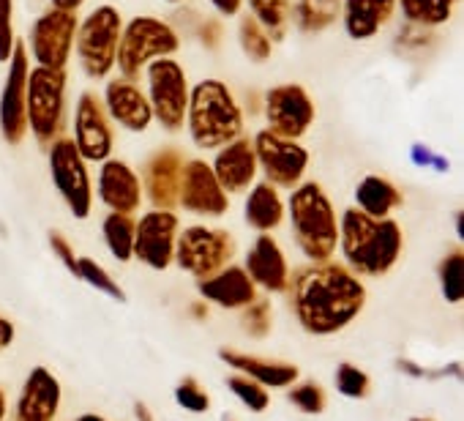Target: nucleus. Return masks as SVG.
<instances>
[{
  "label": "nucleus",
  "instance_id": "obj_1",
  "mask_svg": "<svg viewBox=\"0 0 464 421\" xmlns=\"http://www.w3.org/2000/svg\"><path fill=\"white\" fill-rule=\"evenodd\" d=\"M363 285L336 263H317L295 277V309L314 334L347 326L363 307Z\"/></svg>",
  "mask_w": 464,
  "mask_h": 421
},
{
  "label": "nucleus",
  "instance_id": "obj_2",
  "mask_svg": "<svg viewBox=\"0 0 464 421\" xmlns=\"http://www.w3.org/2000/svg\"><path fill=\"white\" fill-rule=\"evenodd\" d=\"M339 247L353 271L377 277L396 263L401 252V233L393 220H372L363 210L350 208L342 217Z\"/></svg>",
  "mask_w": 464,
  "mask_h": 421
},
{
  "label": "nucleus",
  "instance_id": "obj_3",
  "mask_svg": "<svg viewBox=\"0 0 464 421\" xmlns=\"http://www.w3.org/2000/svg\"><path fill=\"white\" fill-rule=\"evenodd\" d=\"M186 123L197 148H221L244 132V113L221 80H199L188 91Z\"/></svg>",
  "mask_w": 464,
  "mask_h": 421
},
{
  "label": "nucleus",
  "instance_id": "obj_4",
  "mask_svg": "<svg viewBox=\"0 0 464 421\" xmlns=\"http://www.w3.org/2000/svg\"><path fill=\"white\" fill-rule=\"evenodd\" d=\"M290 220L304 255L314 263H325L339 244V222L334 205L320 183H301L290 197Z\"/></svg>",
  "mask_w": 464,
  "mask_h": 421
},
{
  "label": "nucleus",
  "instance_id": "obj_5",
  "mask_svg": "<svg viewBox=\"0 0 464 421\" xmlns=\"http://www.w3.org/2000/svg\"><path fill=\"white\" fill-rule=\"evenodd\" d=\"M178 47H180V39L164 20L140 15L129 20L121 31L115 66L121 69L123 80H137L150 61L169 58L178 53Z\"/></svg>",
  "mask_w": 464,
  "mask_h": 421
},
{
  "label": "nucleus",
  "instance_id": "obj_6",
  "mask_svg": "<svg viewBox=\"0 0 464 421\" xmlns=\"http://www.w3.org/2000/svg\"><path fill=\"white\" fill-rule=\"evenodd\" d=\"M121 31L123 20L115 6H99L77 25L74 47L80 66L91 80H104L115 69Z\"/></svg>",
  "mask_w": 464,
  "mask_h": 421
},
{
  "label": "nucleus",
  "instance_id": "obj_7",
  "mask_svg": "<svg viewBox=\"0 0 464 421\" xmlns=\"http://www.w3.org/2000/svg\"><path fill=\"white\" fill-rule=\"evenodd\" d=\"M63 107H66V72L36 66L28 72L25 88V118L28 129L36 134L39 142L53 145L63 126Z\"/></svg>",
  "mask_w": 464,
  "mask_h": 421
},
{
  "label": "nucleus",
  "instance_id": "obj_8",
  "mask_svg": "<svg viewBox=\"0 0 464 421\" xmlns=\"http://www.w3.org/2000/svg\"><path fill=\"white\" fill-rule=\"evenodd\" d=\"M145 83H148V104L153 118L167 129L178 132L186 123V107H188V77L183 66L175 58H156L145 66Z\"/></svg>",
  "mask_w": 464,
  "mask_h": 421
},
{
  "label": "nucleus",
  "instance_id": "obj_9",
  "mask_svg": "<svg viewBox=\"0 0 464 421\" xmlns=\"http://www.w3.org/2000/svg\"><path fill=\"white\" fill-rule=\"evenodd\" d=\"M50 167H53V181L66 205L72 208V214L77 220H85L91 214L93 205V191H91V178L85 159L80 156L74 140L58 137L50 148Z\"/></svg>",
  "mask_w": 464,
  "mask_h": 421
},
{
  "label": "nucleus",
  "instance_id": "obj_10",
  "mask_svg": "<svg viewBox=\"0 0 464 421\" xmlns=\"http://www.w3.org/2000/svg\"><path fill=\"white\" fill-rule=\"evenodd\" d=\"M77 25H80L77 15L58 12V9L44 12L34 23L31 36H28V44H25V47H31L36 66L66 72V64H69L72 50H74Z\"/></svg>",
  "mask_w": 464,
  "mask_h": 421
},
{
  "label": "nucleus",
  "instance_id": "obj_11",
  "mask_svg": "<svg viewBox=\"0 0 464 421\" xmlns=\"http://www.w3.org/2000/svg\"><path fill=\"white\" fill-rule=\"evenodd\" d=\"M252 145H255L257 164L263 167L271 186L295 189L301 183L306 164H309V151L304 145H298V140H287V137H279V134L263 129V132H257Z\"/></svg>",
  "mask_w": 464,
  "mask_h": 421
},
{
  "label": "nucleus",
  "instance_id": "obj_12",
  "mask_svg": "<svg viewBox=\"0 0 464 421\" xmlns=\"http://www.w3.org/2000/svg\"><path fill=\"white\" fill-rule=\"evenodd\" d=\"M232 239L224 230H208V228H186L175 239V260L180 269L197 274V277H213L227 266L232 258Z\"/></svg>",
  "mask_w": 464,
  "mask_h": 421
},
{
  "label": "nucleus",
  "instance_id": "obj_13",
  "mask_svg": "<svg viewBox=\"0 0 464 421\" xmlns=\"http://www.w3.org/2000/svg\"><path fill=\"white\" fill-rule=\"evenodd\" d=\"M28 72H31L28 47L17 42L9 58L6 85H4V93H0V134L12 145H20L28 134V118H25Z\"/></svg>",
  "mask_w": 464,
  "mask_h": 421
},
{
  "label": "nucleus",
  "instance_id": "obj_14",
  "mask_svg": "<svg viewBox=\"0 0 464 421\" xmlns=\"http://www.w3.org/2000/svg\"><path fill=\"white\" fill-rule=\"evenodd\" d=\"M266 118L271 126L268 132L298 140L314 121V102L301 85H276L266 93Z\"/></svg>",
  "mask_w": 464,
  "mask_h": 421
},
{
  "label": "nucleus",
  "instance_id": "obj_15",
  "mask_svg": "<svg viewBox=\"0 0 464 421\" xmlns=\"http://www.w3.org/2000/svg\"><path fill=\"white\" fill-rule=\"evenodd\" d=\"M74 145L85 162H107L112 153V129L104 104L96 93L85 91L74 113Z\"/></svg>",
  "mask_w": 464,
  "mask_h": 421
},
{
  "label": "nucleus",
  "instance_id": "obj_16",
  "mask_svg": "<svg viewBox=\"0 0 464 421\" xmlns=\"http://www.w3.org/2000/svg\"><path fill=\"white\" fill-rule=\"evenodd\" d=\"M178 217L172 210H150L134 225V255L150 269H167L175 255Z\"/></svg>",
  "mask_w": 464,
  "mask_h": 421
},
{
  "label": "nucleus",
  "instance_id": "obj_17",
  "mask_svg": "<svg viewBox=\"0 0 464 421\" xmlns=\"http://www.w3.org/2000/svg\"><path fill=\"white\" fill-rule=\"evenodd\" d=\"M178 205L199 217H221L227 210V191L218 186L213 170L202 159H191L183 164Z\"/></svg>",
  "mask_w": 464,
  "mask_h": 421
},
{
  "label": "nucleus",
  "instance_id": "obj_18",
  "mask_svg": "<svg viewBox=\"0 0 464 421\" xmlns=\"http://www.w3.org/2000/svg\"><path fill=\"white\" fill-rule=\"evenodd\" d=\"M183 156L175 148H161L145 162V194L156 210H172L178 205Z\"/></svg>",
  "mask_w": 464,
  "mask_h": 421
},
{
  "label": "nucleus",
  "instance_id": "obj_19",
  "mask_svg": "<svg viewBox=\"0 0 464 421\" xmlns=\"http://www.w3.org/2000/svg\"><path fill=\"white\" fill-rule=\"evenodd\" d=\"M104 113L107 118H112L118 126L129 129V132H145L153 121L148 96L140 91V85L134 80H110L104 88Z\"/></svg>",
  "mask_w": 464,
  "mask_h": 421
},
{
  "label": "nucleus",
  "instance_id": "obj_20",
  "mask_svg": "<svg viewBox=\"0 0 464 421\" xmlns=\"http://www.w3.org/2000/svg\"><path fill=\"white\" fill-rule=\"evenodd\" d=\"M218 186L224 191H244L252 186L255 175H257V156H255V145L246 137H238L227 145L218 148L213 164H210Z\"/></svg>",
  "mask_w": 464,
  "mask_h": 421
},
{
  "label": "nucleus",
  "instance_id": "obj_21",
  "mask_svg": "<svg viewBox=\"0 0 464 421\" xmlns=\"http://www.w3.org/2000/svg\"><path fill=\"white\" fill-rule=\"evenodd\" d=\"M99 197L115 214H134L142 205V181L126 162L107 159L99 172Z\"/></svg>",
  "mask_w": 464,
  "mask_h": 421
},
{
  "label": "nucleus",
  "instance_id": "obj_22",
  "mask_svg": "<svg viewBox=\"0 0 464 421\" xmlns=\"http://www.w3.org/2000/svg\"><path fill=\"white\" fill-rule=\"evenodd\" d=\"M246 269H249V277L252 282L268 288V290H285L290 285V277H287V260L279 250V244L263 233L257 239V244L249 250L246 255Z\"/></svg>",
  "mask_w": 464,
  "mask_h": 421
},
{
  "label": "nucleus",
  "instance_id": "obj_23",
  "mask_svg": "<svg viewBox=\"0 0 464 421\" xmlns=\"http://www.w3.org/2000/svg\"><path fill=\"white\" fill-rule=\"evenodd\" d=\"M344 31L355 42H366L380 34L382 25L393 17L396 0H342Z\"/></svg>",
  "mask_w": 464,
  "mask_h": 421
},
{
  "label": "nucleus",
  "instance_id": "obj_24",
  "mask_svg": "<svg viewBox=\"0 0 464 421\" xmlns=\"http://www.w3.org/2000/svg\"><path fill=\"white\" fill-rule=\"evenodd\" d=\"M199 293L221 307H244V304H255V282L252 277L238 269L229 266L216 271L213 277L199 282Z\"/></svg>",
  "mask_w": 464,
  "mask_h": 421
},
{
  "label": "nucleus",
  "instance_id": "obj_25",
  "mask_svg": "<svg viewBox=\"0 0 464 421\" xmlns=\"http://www.w3.org/2000/svg\"><path fill=\"white\" fill-rule=\"evenodd\" d=\"M58 399H61L58 380L42 367L34 369L20 399V421H53L58 410Z\"/></svg>",
  "mask_w": 464,
  "mask_h": 421
},
{
  "label": "nucleus",
  "instance_id": "obj_26",
  "mask_svg": "<svg viewBox=\"0 0 464 421\" xmlns=\"http://www.w3.org/2000/svg\"><path fill=\"white\" fill-rule=\"evenodd\" d=\"M285 220V205H282V197L276 191V186H271L268 181L257 183L246 200V222L260 230V233H268L274 228H279Z\"/></svg>",
  "mask_w": 464,
  "mask_h": 421
},
{
  "label": "nucleus",
  "instance_id": "obj_27",
  "mask_svg": "<svg viewBox=\"0 0 464 421\" xmlns=\"http://www.w3.org/2000/svg\"><path fill=\"white\" fill-rule=\"evenodd\" d=\"M355 200L361 205V210L372 220H388L391 210L401 202V194L399 189L388 181V178H380V175H366L358 189H355Z\"/></svg>",
  "mask_w": 464,
  "mask_h": 421
},
{
  "label": "nucleus",
  "instance_id": "obj_28",
  "mask_svg": "<svg viewBox=\"0 0 464 421\" xmlns=\"http://www.w3.org/2000/svg\"><path fill=\"white\" fill-rule=\"evenodd\" d=\"M221 358L232 367L244 369L252 380H260L266 386H287L290 380L298 377V369L290 364H271L263 358H252V356H241L236 350H221Z\"/></svg>",
  "mask_w": 464,
  "mask_h": 421
},
{
  "label": "nucleus",
  "instance_id": "obj_29",
  "mask_svg": "<svg viewBox=\"0 0 464 421\" xmlns=\"http://www.w3.org/2000/svg\"><path fill=\"white\" fill-rule=\"evenodd\" d=\"M342 15V0H295L293 17L298 31L314 34L334 25Z\"/></svg>",
  "mask_w": 464,
  "mask_h": 421
},
{
  "label": "nucleus",
  "instance_id": "obj_30",
  "mask_svg": "<svg viewBox=\"0 0 464 421\" xmlns=\"http://www.w3.org/2000/svg\"><path fill=\"white\" fill-rule=\"evenodd\" d=\"M410 25L437 28L450 20L456 0H396Z\"/></svg>",
  "mask_w": 464,
  "mask_h": 421
},
{
  "label": "nucleus",
  "instance_id": "obj_31",
  "mask_svg": "<svg viewBox=\"0 0 464 421\" xmlns=\"http://www.w3.org/2000/svg\"><path fill=\"white\" fill-rule=\"evenodd\" d=\"M104 241L110 247V252L118 260H129L134 255V220L131 214H112L104 220Z\"/></svg>",
  "mask_w": 464,
  "mask_h": 421
},
{
  "label": "nucleus",
  "instance_id": "obj_32",
  "mask_svg": "<svg viewBox=\"0 0 464 421\" xmlns=\"http://www.w3.org/2000/svg\"><path fill=\"white\" fill-rule=\"evenodd\" d=\"M252 17L271 39H282L290 20V0H249Z\"/></svg>",
  "mask_w": 464,
  "mask_h": 421
},
{
  "label": "nucleus",
  "instance_id": "obj_33",
  "mask_svg": "<svg viewBox=\"0 0 464 421\" xmlns=\"http://www.w3.org/2000/svg\"><path fill=\"white\" fill-rule=\"evenodd\" d=\"M238 39H241V47L244 53L249 55V61H257V64H266L271 58V36L263 31V25L246 15L238 25Z\"/></svg>",
  "mask_w": 464,
  "mask_h": 421
},
{
  "label": "nucleus",
  "instance_id": "obj_34",
  "mask_svg": "<svg viewBox=\"0 0 464 421\" xmlns=\"http://www.w3.org/2000/svg\"><path fill=\"white\" fill-rule=\"evenodd\" d=\"M461 252H450L442 266H440V279H442V293L450 304H459L461 301V293H464V282H461Z\"/></svg>",
  "mask_w": 464,
  "mask_h": 421
},
{
  "label": "nucleus",
  "instance_id": "obj_35",
  "mask_svg": "<svg viewBox=\"0 0 464 421\" xmlns=\"http://www.w3.org/2000/svg\"><path fill=\"white\" fill-rule=\"evenodd\" d=\"M80 279H85V282H91L93 288H99L102 293H110L112 299H118V301H123V290L115 285V279L102 269V266H96L93 260H88V258H80L77 260V271H74Z\"/></svg>",
  "mask_w": 464,
  "mask_h": 421
},
{
  "label": "nucleus",
  "instance_id": "obj_36",
  "mask_svg": "<svg viewBox=\"0 0 464 421\" xmlns=\"http://www.w3.org/2000/svg\"><path fill=\"white\" fill-rule=\"evenodd\" d=\"M14 44V0H0V64H9Z\"/></svg>",
  "mask_w": 464,
  "mask_h": 421
},
{
  "label": "nucleus",
  "instance_id": "obj_37",
  "mask_svg": "<svg viewBox=\"0 0 464 421\" xmlns=\"http://www.w3.org/2000/svg\"><path fill=\"white\" fill-rule=\"evenodd\" d=\"M336 383H339V391L347 394V397H366V391H369V377H366V372H361V369L353 367V364H342V367H339Z\"/></svg>",
  "mask_w": 464,
  "mask_h": 421
},
{
  "label": "nucleus",
  "instance_id": "obj_38",
  "mask_svg": "<svg viewBox=\"0 0 464 421\" xmlns=\"http://www.w3.org/2000/svg\"><path fill=\"white\" fill-rule=\"evenodd\" d=\"M229 388L236 391L252 410H266L268 407V394L255 383V380H246V377H229Z\"/></svg>",
  "mask_w": 464,
  "mask_h": 421
},
{
  "label": "nucleus",
  "instance_id": "obj_39",
  "mask_svg": "<svg viewBox=\"0 0 464 421\" xmlns=\"http://www.w3.org/2000/svg\"><path fill=\"white\" fill-rule=\"evenodd\" d=\"M290 399H293L301 410H306V413H320L323 405H325V394H323L314 383H306V386L295 388V391L290 394Z\"/></svg>",
  "mask_w": 464,
  "mask_h": 421
},
{
  "label": "nucleus",
  "instance_id": "obj_40",
  "mask_svg": "<svg viewBox=\"0 0 464 421\" xmlns=\"http://www.w3.org/2000/svg\"><path fill=\"white\" fill-rule=\"evenodd\" d=\"M178 402L183 405V407H188V410H194V413H202L205 407H208V397L197 388V383L194 380H186L180 388H178Z\"/></svg>",
  "mask_w": 464,
  "mask_h": 421
},
{
  "label": "nucleus",
  "instance_id": "obj_41",
  "mask_svg": "<svg viewBox=\"0 0 464 421\" xmlns=\"http://www.w3.org/2000/svg\"><path fill=\"white\" fill-rule=\"evenodd\" d=\"M412 162L420 164V167H434V170H440V172L448 170V162H445L442 156L431 153L426 145H412Z\"/></svg>",
  "mask_w": 464,
  "mask_h": 421
},
{
  "label": "nucleus",
  "instance_id": "obj_42",
  "mask_svg": "<svg viewBox=\"0 0 464 421\" xmlns=\"http://www.w3.org/2000/svg\"><path fill=\"white\" fill-rule=\"evenodd\" d=\"M50 244H53L55 255H58V258L69 266V271L74 274V271H77V258H74V252H72L69 241H66L63 236H58V233H50Z\"/></svg>",
  "mask_w": 464,
  "mask_h": 421
},
{
  "label": "nucleus",
  "instance_id": "obj_43",
  "mask_svg": "<svg viewBox=\"0 0 464 421\" xmlns=\"http://www.w3.org/2000/svg\"><path fill=\"white\" fill-rule=\"evenodd\" d=\"M241 4H244V0H210V6L218 15H227V17H236L241 12Z\"/></svg>",
  "mask_w": 464,
  "mask_h": 421
},
{
  "label": "nucleus",
  "instance_id": "obj_44",
  "mask_svg": "<svg viewBox=\"0 0 464 421\" xmlns=\"http://www.w3.org/2000/svg\"><path fill=\"white\" fill-rule=\"evenodd\" d=\"M53 4V9H58V12H69V15H77V9L85 4V0H50Z\"/></svg>",
  "mask_w": 464,
  "mask_h": 421
},
{
  "label": "nucleus",
  "instance_id": "obj_45",
  "mask_svg": "<svg viewBox=\"0 0 464 421\" xmlns=\"http://www.w3.org/2000/svg\"><path fill=\"white\" fill-rule=\"evenodd\" d=\"M12 337H14V328H12L4 318H0V348L9 345V342H12Z\"/></svg>",
  "mask_w": 464,
  "mask_h": 421
},
{
  "label": "nucleus",
  "instance_id": "obj_46",
  "mask_svg": "<svg viewBox=\"0 0 464 421\" xmlns=\"http://www.w3.org/2000/svg\"><path fill=\"white\" fill-rule=\"evenodd\" d=\"M137 418H140V421H150V416H148L145 405H137Z\"/></svg>",
  "mask_w": 464,
  "mask_h": 421
},
{
  "label": "nucleus",
  "instance_id": "obj_47",
  "mask_svg": "<svg viewBox=\"0 0 464 421\" xmlns=\"http://www.w3.org/2000/svg\"><path fill=\"white\" fill-rule=\"evenodd\" d=\"M80 421H102V418H99V416H82Z\"/></svg>",
  "mask_w": 464,
  "mask_h": 421
},
{
  "label": "nucleus",
  "instance_id": "obj_48",
  "mask_svg": "<svg viewBox=\"0 0 464 421\" xmlns=\"http://www.w3.org/2000/svg\"><path fill=\"white\" fill-rule=\"evenodd\" d=\"M0 416H4V394H0Z\"/></svg>",
  "mask_w": 464,
  "mask_h": 421
},
{
  "label": "nucleus",
  "instance_id": "obj_49",
  "mask_svg": "<svg viewBox=\"0 0 464 421\" xmlns=\"http://www.w3.org/2000/svg\"><path fill=\"white\" fill-rule=\"evenodd\" d=\"M167 4H180V0H167Z\"/></svg>",
  "mask_w": 464,
  "mask_h": 421
},
{
  "label": "nucleus",
  "instance_id": "obj_50",
  "mask_svg": "<svg viewBox=\"0 0 464 421\" xmlns=\"http://www.w3.org/2000/svg\"><path fill=\"white\" fill-rule=\"evenodd\" d=\"M415 421H420V418H415Z\"/></svg>",
  "mask_w": 464,
  "mask_h": 421
}]
</instances>
